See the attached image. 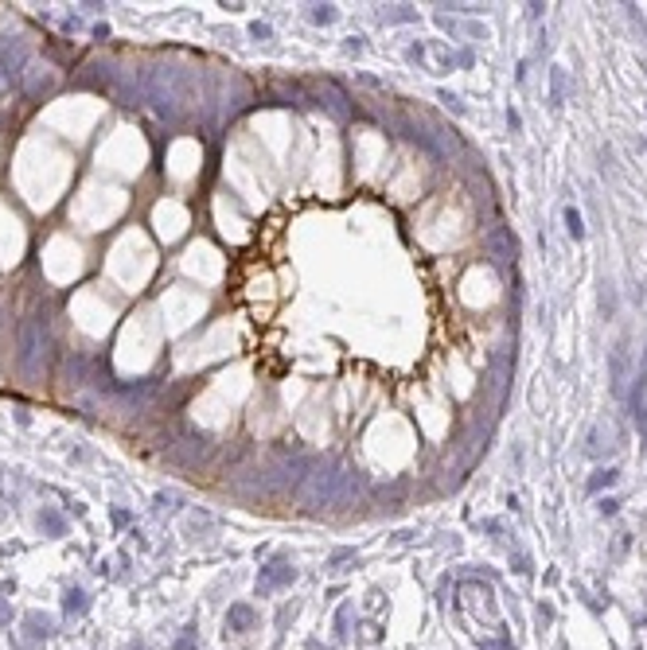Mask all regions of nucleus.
Instances as JSON below:
<instances>
[{
	"label": "nucleus",
	"mask_w": 647,
	"mask_h": 650,
	"mask_svg": "<svg viewBox=\"0 0 647 650\" xmlns=\"http://www.w3.org/2000/svg\"><path fill=\"white\" fill-rule=\"evenodd\" d=\"M632 417H636V428H639V436H644V444H647V378L644 374H639L636 393H632Z\"/></svg>",
	"instance_id": "obj_1"
},
{
	"label": "nucleus",
	"mask_w": 647,
	"mask_h": 650,
	"mask_svg": "<svg viewBox=\"0 0 647 650\" xmlns=\"http://www.w3.org/2000/svg\"><path fill=\"white\" fill-rule=\"evenodd\" d=\"M624 382H628V347L620 343L616 351H612V389L624 393Z\"/></svg>",
	"instance_id": "obj_2"
},
{
	"label": "nucleus",
	"mask_w": 647,
	"mask_h": 650,
	"mask_svg": "<svg viewBox=\"0 0 647 650\" xmlns=\"http://www.w3.org/2000/svg\"><path fill=\"white\" fill-rule=\"evenodd\" d=\"M250 623H254V612H250V607H234V612H230V627H234V631H246Z\"/></svg>",
	"instance_id": "obj_3"
},
{
	"label": "nucleus",
	"mask_w": 647,
	"mask_h": 650,
	"mask_svg": "<svg viewBox=\"0 0 647 650\" xmlns=\"http://www.w3.org/2000/svg\"><path fill=\"white\" fill-rule=\"evenodd\" d=\"M565 226H569V234H574V238H581V215H577L574 207L565 210Z\"/></svg>",
	"instance_id": "obj_4"
},
{
	"label": "nucleus",
	"mask_w": 647,
	"mask_h": 650,
	"mask_svg": "<svg viewBox=\"0 0 647 650\" xmlns=\"http://www.w3.org/2000/svg\"><path fill=\"white\" fill-rule=\"evenodd\" d=\"M612 479H616V471H597V479H592V483H589V487H592V491H597V487H601V483H604V487H609V483H612Z\"/></svg>",
	"instance_id": "obj_5"
},
{
	"label": "nucleus",
	"mask_w": 647,
	"mask_h": 650,
	"mask_svg": "<svg viewBox=\"0 0 647 650\" xmlns=\"http://www.w3.org/2000/svg\"><path fill=\"white\" fill-rule=\"evenodd\" d=\"M562 101V71H554V106Z\"/></svg>",
	"instance_id": "obj_6"
}]
</instances>
